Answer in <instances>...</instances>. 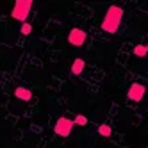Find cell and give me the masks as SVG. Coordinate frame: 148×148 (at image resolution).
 Listing matches in <instances>:
<instances>
[{
    "label": "cell",
    "instance_id": "7",
    "mask_svg": "<svg viewBox=\"0 0 148 148\" xmlns=\"http://www.w3.org/2000/svg\"><path fill=\"white\" fill-rule=\"evenodd\" d=\"M84 66H86V61H84V59H75V61H73V64H71V73H73V75H80V73L84 71Z\"/></svg>",
    "mask_w": 148,
    "mask_h": 148
},
{
    "label": "cell",
    "instance_id": "8",
    "mask_svg": "<svg viewBox=\"0 0 148 148\" xmlns=\"http://www.w3.org/2000/svg\"><path fill=\"white\" fill-rule=\"evenodd\" d=\"M146 54H148L146 45H136V47H134V56H137V57H145Z\"/></svg>",
    "mask_w": 148,
    "mask_h": 148
},
{
    "label": "cell",
    "instance_id": "11",
    "mask_svg": "<svg viewBox=\"0 0 148 148\" xmlns=\"http://www.w3.org/2000/svg\"><path fill=\"white\" fill-rule=\"evenodd\" d=\"M20 32H22L23 36H29V34H32V25L30 23H22V29H20Z\"/></svg>",
    "mask_w": 148,
    "mask_h": 148
},
{
    "label": "cell",
    "instance_id": "10",
    "mask_svg": "<svg viewBox=\"0 0 148 148\" xmlns=\"http://www.w3.org/2000/svg\"><path fill=\"white\" fill-rule=\"evenodd\" d=\"M73 123L84 127V125H88V118H86L84 114H77V116H75V120H73Z\"/></svg>",
    "mask_w": 148,
    "mask_h": 148
},
{
    "label": "cell",
    "instance_id": "1",
    "mask_svg": "<svg viewBox=\"0 0 148 148\" xmlns=\"http://www.w3.org/2000/svg\"><path fill=\"white\" fill-rule=\"evenodd\" d=\"M121 18H123V9L118 7V5H111L107 9V13H105V16H103L102 29L109 34H116L120 25H121Z\"/></svg>",
    "mask_w": 148,
    "mask_h": 148
},
{
    "label": "cell",
    "instance_id": "3",
    "mask_svg": "<svg viewBox=\"0 0 148 148\" xmlns=\"http://www.w3.org/2000/svg\"><path fill=\"white\" fill-rule=\"evenodd\" d=\"M73 125L75 123H73V120H70V118H59L56 121V125H54V132L57 136H61V137H68L71 134Z\"/></svg>",
    "mask_w": 148,
    "mask_h": 148
},
{
    "label": "cell",
    "instance_id": "2",
    "mask_svg": "<svg viewBox=\"0 0 148 148\" xmlns=\"http://www.w3.org/2000/svg\"><path fill=\"white\" fill-rule=\"evenodd\" d=\"M32 4H34L32 0H16L13 11H11V18H14V20H18V22L25 23V18L29 16L30 9H32Z\"/></svg>",
    "mask_w": 148,
    "mask_h": 148
},
{
    "label": "cell",
    "instance_id": "9",
    "mask_svg": "<svg viewBox=\"0 0 148 148\" xmlns=\"http://www.w3.org/2000/svg\"><path fill=\"white\" fill-rule=\"evenodd\" d=\"M111 132H112V130H111V127H109V125H105V123L98 127V134H100L102 137H109Z\"/></svg>",
    "mask_w": 148,
    "mask_h": 148
},
{
    "label": "cell",
    "instance_id": "12",
    "mask_svg": "<svg viewBox=\"0 0 148 148\" xmlns=\"http://www.w3.org/2000/svg\"><path fill=\"white\" fill-rule=\"evenodd\" d=\"M146 50H148V45H146Z\"/></svg>",
    "mask_w": 148,
    "mask_h": 148
},
{
    "label": "cell",
    "instance_id": "6",
    "mask_svg": "<svg viewBox=\"0 0 148 148\" xmlns=\"http://www.w3.org/2000/svg\"><path fill=\"white\" fill-rule=\"evenodd\" d=\"M14 97H16L18 100L29 102L30 98H32V91L27 89V88H16V89H14Z\"/></svg>",
    "mask_w": 148,
    "mask_h": 148
},
{
    "label": "cell",
    "instance_id": "5",
    "mask_svg": "<svg viewBox=\"0 0 148 148\" xmlns=\"http://www.w3.org/2000/svg\"><path fill=\"white\" fill-rule=\"evenodd\" d=\"M86 32H84L82 29H71L70 34H68V43L73 45V47H82L86 43Z\"/></svg>",
    "mask_w": 148,
    "mask_h": 148
},
{
    "label": "cell",
    "instance_id": "4",
    "mask_svg": "<svg viewBox=\"0 0 148 148\" xmlns=\"http://www.w3.org/2000/svg\"><path fill=\"white\" fill-rule=\"evenodd\" d=\"M145 95H146V88L143 86V84H139V82H134L129 88L127 97H129V100H132V102H141L145 98Z\"/></svg>",
    "mask_w": 148,
    "mask_h": 148
}]
</instances>
